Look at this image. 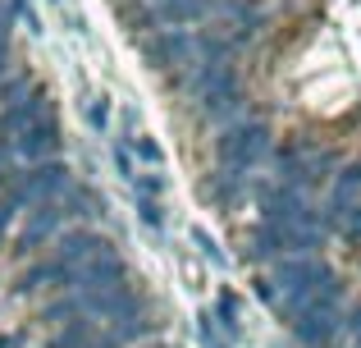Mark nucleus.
Returning a JSON list of instances; mask_svg holds the SVG:
<instances>
[{
    "label": "nucleus",
    "instance_id": "nucleus-19",
    "mask_svg": "<svg viewBox=\"0 0 361 348\" xmlns=\"http://www.w3.org/2000/svg\"><path fill=\"white\" fill-rule=\"evenodd\" d=\"M115 165H119V174L128 179V184L137 179V170H133V156H128V143H119V147H115Z\"/></svg>",
    "mask_w": 361,
    "mask_h": 348
},
{
    "label": "nucleus",
    "instance_id": "nucleus-15",
    "mask_svg": "<svg viewBox=\"0 0 361 348\" xmlns=\"http://www.w3.org/2000/svg\"><path fill=\"white\" fill-rule=\"evenodd\" d=\"M87 124L97 128V133H106V128H110V97H92L87 101Z\"/></svg>",
    "mask_w": 361,
    "mask_h": 348
},
{
    "label": "nucleus",
    "instance_id": "nucleus-5",
    "mask_svg": "<svg viewBox=\"0 0 361 348\" xmlns=\"http://www.w3.org/2000/svg\"><path fill=\"white\" fill-rule=\"evenodd\" d=\"M18 156H27V161H55V152H60V124H55V115H42L37 124H27L23 133L14 138Z\"/></svg>",
    "mask_w": 361,
    "mask_h": 348
},
{
    "label": "nucleus",
    "instance_id": "nucleus-18",
    "mask_svg": "<svg viewBox=\"0 0 361 348\" xmlns=\"http://www.w3.org/2000/svg\"><path fill=\"white\" fill-rule=\"evenodd\" d=\"M192 243H197V248H202V252H206V257H211V261H215V266H224V252H220V248H215V239H211V234H206V229H192Z\"/></svg>",
    "mask_w": 361,
    "mask_h": 348
},
{
    "label": "nucleus",
    "instance_id": "nucleus-16",
    "mask_svg": "<svg viewBox=\"0 0 361 348\" xmlns=\"http://www.w3.org/2000/svg\"><path fill=\"white\" fill-rule=\"evenodd\" d=\"M137 211L147 229H165V211H160V197H137Z\"/></svg>",
    "mask_w": 361,
    "mask_h": 348
},
{
    "label": "nucleus",
    "instance_id": "nucleus-8",
    "mask_svg": "<svg viewBox=\"0 0 361 348\" xmlns=\"http://www.w3.org/2000/svg\"><path fill=\"white\" fill-rule=\"evenodd\" d=\"M64 224V211H60V202H42L32 215H27V229L18 234V243H14V252H37L46 239H55V229Z\"/></svg>",
    "mask_w": 361,
    "mask_h": 348
},
{
    "label": "nucleus",
    "instance_id": "nucleus-2",
    "mask_svg": "<svg viewBox=\"0 0 361 348\" xmlns=\"http://www.w3.org/2000/svg\"><path fill=\"white\" fill-rule=\"evenodd\" d=\"M142 55H147L151 69H174L178 64V73L202 64L197 60V37L188 32V28H160V32H151L147 42H142Z\"/></svg>",
    "mask_w": 361,
    "mask_h": 348
},
{
    "label": "nucleus",
    "instance_id": "nucleus-20",
    "mask_svg": "<svg viewBox=\"0 0 361 348\" xmlns=\"http://www.w3.org/2000/svg\"><path fill=\"white\" fill-rule=\"evenodd\" d=\"M348 325H353V340H357V348H361V307H357L353 316H348Z\"/></svg>",
    "mask_w": 361,
    "mask_h": 348
},
{
    "label": "nucleus",
    "instance_id": "nucleus-17",
    "mask_svg": "<svg viewBox=\"0 0 361 348\" xmlns=\"http://www.w3.org/2000/svg\"><path fill=\"white\" fill-rule=\"evenodd\" d=\"M133 188H137V197H160V193H165V179H160V174H137Z\"/></svg>",
    "mask_w": 361,
    "mask_h": 348
},
{
    "label": "nucleus",
    "instance_id": "nucleus-7",
    "mask_svg": "<svg viewBox=\"0 0 361 348\" xmlns=\"http://www.w3.org/2000/svg\"><path fill=\"white\" fill-rule=\"evenodd\" d=\"M325 275H329V270L320 266V261H311V257H283L279 266H274V280L283 284V294H302V298L316 294V284Z\"/></svg>",
    "mask_w": 361,
    "mask_h": 348
},
{
    "label": "nucleus",
    "instance_id": "nucleus-11",
    "mask_svg": "<svg viewBox=\"0 0 361 348\" xmlns=\"http://www.w3.org/2000/svg\"><path fill=\"white\" fill-rule=\"evenodd\" d=\"M357 193H361V165H348V170L334 179V211H343Z\"/></svg>",
    "mask_w": 361,
    "mask_h": 348
},
{
    "label": "nucleus",
    "instance_id": "nucleus-22",
    "mask_svg": "<svg viewBox=\"0 0 361 348\" xmlns=\"http://www.w3.org/2000/svg\"><path fill=\"white\" fill-rule=\"evenodd\" d=\"M55 5H64V0H55Z\"/></svg>",
    "mask_w": 361,
    "mask_h": 348
},
{
    "label": "nucleus",
    "instance_id": "nucleus-14",
    "mask_svg": "<svg viewBox=\"0 0 361 348\" xmlns=\"http://www.w3.org/2000/svg\"><path fill=\"white\" fill-rule=\"evenodd\" d=\"M220 325H224V335L238 344V298L233 294H220Z\"/></svg>",
    "mask_w": 361,
    "mask_h": 348
},
{
    "label": "nucleus",
    "instance_id": "nucleus-6",
    "mask_svg": "<svg viewBox=\"0 0 361 348\" xmlns=\"http://www.w3.org/2000/svg\"><path fill=\"white\" fill-rule=\"evenodd\" d=\"M106 252H115L101 234H92V229H69L60 243H55V261H64L69 270H78V266H87V261H97V257H106Z\"/></svg>",
    "mask_w": 361,
    "mask_h": 348
},
{
    "label": "nucleus",
    "instance_id": "nucleus-4",
    "mask_svg": "<svg viewBox=\"0 0 361 348\" xmlns=\"http://www.w3.org/2000/svg\"><path fill=\"white\" fill-rule=\"evenodd\" d=\"M338 335V307H316L311 303L307 312L293 321V340L302 348H329Z\"/></svg>",
    "mask_w": 361,
    "mask_h": 348
},
{
    "label": "nucleus",
    "instance_id": "nucleus-13",
    "mask_svg": "<svg viewBox=\"0 0 361 348\" xmlns=\"http://www.w3.org/2000/svg\"><path fill=\"white\" fill-rule=\"evenodd\" d=\"M128 147H133V152H137L142 161L151 165V170H160V165H165V152H160V143H156V138L137 133V138H128Z\"/></svg>",
    "mask_w": 361,
    "mask_h": 348
},
{
    "label": "nucleus",
    "instance_id": "nucleus-9",
    "mask_svg": "<svg viewBox=\"0 0 361 348\" xmlns=\"http://www.w3.org/2000/svg\"><path fill=\"white\" fill-rule=\"evenodd\" d=\"M197 193L206 197V202H215V206H233L238 202V197L247 193V174H238V170H215L211 179H202V188H197Z\"/></svg>",
    "mask_w": 361,
    "mask_h": 348
},
{
    "label": "nucleus",
    "instance_id": "nucleus-1",
    "mask_svg": "<svg viewBox=\"0 0 361 348\" xmlns=\"http://www.w3.org/2000/svg\"><path fill=\"white\" fill-rule=\"evenodd\" d=\"M270 152V128L261 119H243V124H229L220 138H215V156H220L224 170L247 174L261 156Z\"/></svg>",
    "mask_w": 361,
    "mask_h": 348
},
{
    "label": "nucleus",
    "instance_id": "nucleus-12",
    "mask_svg": "<svg viewBox=\"0 0 361 348\" xmlns=\"http://www.w3.org/2000/svg\"><path fill=\"white\" fill-rule=\"evenodd\" d=\"M197 335H202L206 348H233V340L224 335V325H220V316H211V312L197 316Z\"/></svg>",
    "mask_w": 361,
    "mask_h": 348
},
{
    "label": "nucleus",
    "instance_id": "nucleus-3",
    "mask_svg": "<svg viewBox=\"0 0 361 348\" xmlns=\"http://www.w3.org/2000/svg\"><path fill=\"white\" fill-rule=\"evenodd\" d=\"M261 211H265V220H274V224H307V229H316V211H311L307 193L293 188V184L261 188Z\"/></svg>",
    "mask_w": 361,
    "mask_h": 348
},
{
    "label": "nucleus",
    "instance_id": "nucleus-21",
    "mask_svg": "<svg viewBox=\"0 0 361 348\" xmlns=\"http://www.w3.org/2000/svg\"><path fill=\"white\" fill-rule=\"evenodd\" d=\"M0 42H9V9L0 5Z\"/></svg>",
    "mask_w": 361,
    "mask_h": 348
},
{
    "label": "nucleus",
    "instance_id": "nucleus-10",
    "mask_svg": "<svg viewBox=\"0 0 361 348\" xmlns=\"http://www.w3.org/2000/svg\"><path fill=\"white\" fill-rule=\"evenodd\" d=\"M60 211H64V220H92V215L106 211V202H101L92 188H78V184H73L69 193L60 197Z\"/></svg>",
    "mask_w": 361,
    "mask_h": 348
}]
</instances>
